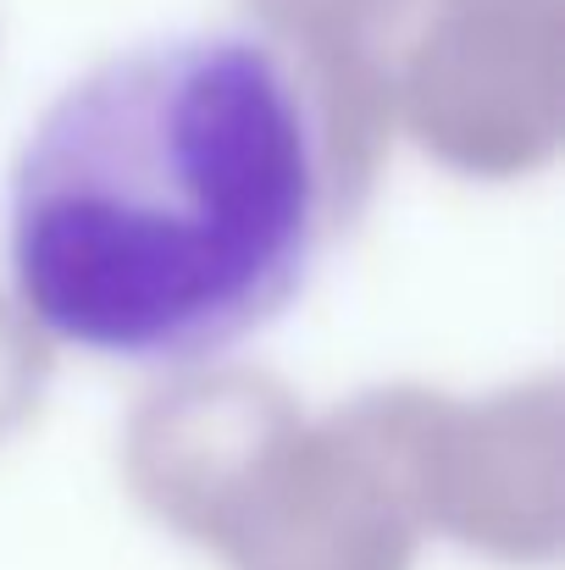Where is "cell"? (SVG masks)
Instances as JSON below:
<instances>
[{
	"mask_svg": "<svg viewBox=\"0 0 565 570\" xmlns=\"http://www.w3.org/2000/svg\"><path fill=\"white\" fill-rule=\"evenodd\" d=\"M333 227L328 122L289 45L150 33L72 78L6 173L17 305L117 366H188L277 322Z\"/></svg>",
	"mask_w": 565,
	"mask_h": 570,
	"instance_id": "6da1fadb",
	"label": "cell"
}]
</instances>
